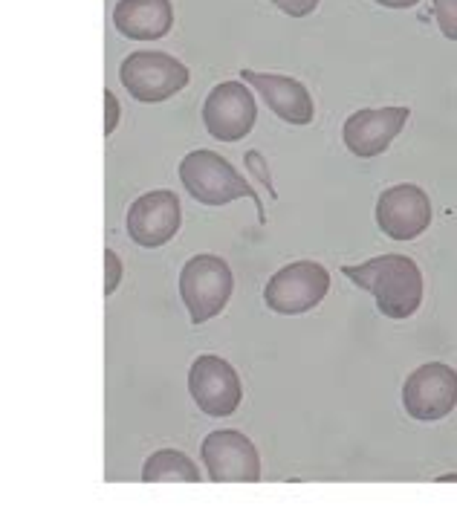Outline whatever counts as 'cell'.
<instances>
[{"instance_id":"cell-20","label":"cell","mask_w":457,"mask_h":512,"mask_svg":"<svg viewBox=\"0 0 457 512\" xmlns=\"http://www.w3.org/2000/svg\"><path fill=\"white\" fill-rule=\"evenodd\" d=\"M119 116H122V110H119V99L105 90V136H110L116 131V125H119Z\"/></svg>"},{"instance_id":"cell-16","label":"cell","mask_w":457,"mask_h":512,"mask_svg":"<svg viewBox=\"0 0 457 512\" xmlns=\"http://www.w3.org/2000/svg\"><path fill=\"white\" fill-rule=\"evenodd\" d=\"M434 18L440 32L449 41H457V0H434Z\"/></svg>"},{"instance_id":"cell-15","label":"cell","mask_w":457,"mask_h":512,"mask_svg":"<svg viewBox=\"0 0 457 512\" xmlns=\"http://www.w3.org/2000/svg\"><path fill=\"white\" fill-rule=\"evenodd\" d=\"M142 481L145 484H200V469L186 452L160 449L145 460Z\"/></svg>"},{"instance_id":"cell-14","label":"cell","mask_w":457,"mask_h":512,"mask_svg":"<svg viewBox=\"0 0 457 512\" xmlns=\"http://www.w3.org/2000/svg\"><path fill=\"white\" fill-rule=\"evenodd\" d=\"M113 27L131 41H160L174 27V6L171 0H119Z\"/></svg>"},{"instance_id":"cell-12","label":"cell","mask_w":457,"mask_h":512,"mask_svg":"<svg viewBox=\"0 0 457 512\" xmlns=\"http://www.w3.org/2000/svg\"><path fill=\"white\" fill-rule=\"evenodd\" d=\"M411 110L408 108H362L350 113L342 128V139L353 157L374 160L391 148V142L403 134Z\"/></svg>"},{"instance_id":"cell-11","label":"cell","mask_w":457,"mask_h":512,"mask_svg":"<svg viewBox=\"0 0 457 512\" xmlns=\"http://www.w3.org/2000/svg\"><path fill=\"white\" fill-rule=\"evenodd\" d=\"M183 206L177 194L168 189H157L136 197L128 209V235L136 246L157 249L171 241L180 232Z\"/></svg>"},{"instance_id":"cell-10","label":"cell","mask_w":457,"mask_h":512,"mask_svg":"<svg viewBox=\"0 0 457 512\" xmlns=\"http://www.w3.org/2000/svg\"><path fill=\"white\" fill-rule=\"evenodd\" d=\"M431 200L414 183H400L379 194L377 226L391 241H414L431 226Z\"/></svg>"},{"instance_id":"cell-3","label":"cell","mask_w":457,"mask_h":512,"mask_svg":"<svg viewBox=\"0 0 457 512\" xmlns=\"http://www.w3.org/2000/svg\"><path fill=\"white\" fill-rule=\"evenodd\" d=\"M235 293L232 267L220 255H194L180 272V298L191 324H206L220 316Z\"/></svg>"},{"instance_id":"cell-18","label":"cell","mask_w":457,"mask_h":512,"mask_svg":"<svg viewBox=\"0 0 457 512\" xmlns=\"http://www.w3.org/2000/svg\"><path fill=\"white\" fill-rule=\"evenodd\" d=\"M272 6H278L284 15H290V18H307V15H313L316 9H319V3L322 0H269Z\"/></svg>"},{"instance_id":"cell-2","label":"cell","mask_w":457,"mask_h":512,"mask_svg":"<svg viewBox=\"0 0 457 512\" xmlns=\"http://www.w3.org/2000/svg\"><path fill=\"white\" fill-rule=\"evenodd\" d=\"M180 183L186 186L191 197L203 206H212V209H220V206H229L241 197H249L258 209V223L264 226L267 223V212H264V203L261 197L255 194L252 183L243 177L241 171L220 157L215 151H191L180 162Z\"/></svg>"},{"instance_id":"cell-13","label":"cell","mask_w":457,"mask_h":512,"mask_svg":"<svg viewBox=\"0 0 457 512\" xmlns=\"http://www.w3.org/2000/svg\"><path fill=\"white\" fill-rule=\"evenodd\" d=\"M241 79L249 87H255V93H261V99L278 119L290 125H310L316 119L313 96L298 79L278 73H258V70H241Z\"/></svg>"},{"instance_id":"cell-17","label":"cell","mask_w":457,"mask_h":512,"mask_svg":"<svg viewBox=\"0 0 457 512\" xmlns=\"http://www.w3.org/2000/svg\"><path fill=\"white\" fill-rule=\"evenodd\" d=\"M246 165H249V171L261 180V186L269 191V197L275 200V197H278V191H275V186H272V177H269V168H267V162H264V157H261V151H246Z\"/></svg>"},{"instance_id":"cell-8","label":"cell","mask_w":457,"mask_h":512,"mask_svg":"<svg viewBox=\"0 0 457 512\" xmlns=\"http://www.w3.org/2000/svg\"><path fill=\"white\" fill-rule=\"evenodd\" d=\"M403 408L420 423L449 417L457 408V371L446 362L420 365L403 385Z\"/></svg>"},{"instance_id":"cell-6","label":"cell","mask_w":457,"mask_h":512,"mask_svg":"<svg viewBox=\"0 0 457 512\" xmlns=\"http://www.w3.org/2000/svg\"><path fill=\"white\" fill-rule=\"evenodd\" d=\"M189 394L206 417H232L243 400L238 371L215 353H203L191 362Z\"/></svg>"},{"instance_id":"cell-5","label":"cell","mask_w":457,"mask_h":512,"mask_svg":"<svg viewBox=\"0 0 457 512\" xmlns=\"http://www.w3.org/2000/svg\"><path fill=\"white\" fill-rule=\"evenodd\" d=\"M330 293V272L316 261H293L275 272L264 287V304L278 316L316 310Z\"/></svg>"},{"instance_id":"cell-21","label":"cell","mask_w":457,"mask_h":512,"mask_svg":"<svg viewBox=\"0 0 457 512\" xmlns=\"http://www.w3.org/2000/svg\"><path fill=\"white\" fill-rule=\"evenodd\" d=\"M379 6H385V9H411V6H417L420 0H374Z\"/></svg>"},{"instance_id":"cell-1","label":"cell","mask_w":457,"mask_h":512,"mask_svg":"<svg viewBox=\"0 0 457 512\" xmlns=\"http://www.w3.org/2000/svg\"><path fill=\"white\" fill-rule=\"evenodd\" d=\"M359 290L377 298V310L388 319H408L423 304V272L408 255H379L356 267H342Z\"/></svg>"},{"instance_id":"cell-22","label":"cell","mask_w":457,"mask_h":512,"mask_svg":"<svg viewBox=\"0 0 457 512\" xmlns=\"http://www.w3.org/2000/svg\"><path fill=\"white\" fill-rule=\"evenodd\" d=\"M437 481H440V484H446V481H457V472H452V475H440Z\"/></svg>"},{"instance_id":"cell-7","label":"cell","mask_w":457,"mask_h":512,"mask_svg":"<svg viewBox=\"0 0 457 512\" xmlns=\"http://www.w3.org/2000/svg\"><path fill=\"white\" fill-rule=\"evenodd\" d=\"M200 455H203L212 484H258L261 481V455L243 432H235V429L212 432L203 440Z\"/></svg>"},{"instance_id":"cell-19","label":"cell","mask_w":457,"mask_h":512,"mask_svg":"<svg viewBox=\"0 0 457 512\" xmlns=\"http://www.w3.org/2000/svg\"><path fill=\"white\" fill-rule=\"evenodd\" d=\"M122 281V261L113 249H105V296H113Z\"/></svg>"},{"instance_id":"cell-4","label":"cell","mask_w":457,"mask_h":512,"mask_svg":"<svg viewBox=\"0 0 457 512\" xmlns=\"http://www.w3.org/2000/svg\"><path fill=\"white\" fill-rule=\"evenodd\" d=\"M119 81L136 102L157 105L177 96L180 90H186L189 67L177 61L174 55L160 53V50H136L122 61Z\"/></svg>"},{"instance_id":"cell-9","label":"cell","mask_w":457,"mask_h":512,"mask_svg":"<svg viewBox=\"0 0 457 512\" xmlns=\"http://www.w3.org/2000/svg\"><path fill=\"white\" fill-rule=\"evenodd\" d=\"M203 125L217 142H238L255 128L258 105L246 81H223L203 102Z\"/></svg>"}]
</instances>
